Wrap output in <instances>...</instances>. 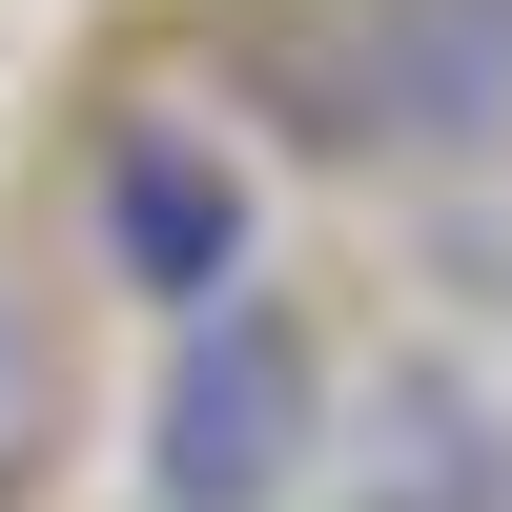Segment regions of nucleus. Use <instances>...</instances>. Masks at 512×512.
I'll use <instances>...</instances> for the list:
<instances>
[{"mask_svg":"<svg viewBox=\"0 0 512 512\" xmlns=\"http://www.w3.org/2000/svg\"><path fill=\"white\" fill-rule=\"evenodd\" d=\"M308 472V328L287 308H205L164 349V410H144V492L164 512H267Z\"/></svg>","mask_w":512,"mask_h":512,"instance_id":"f257e3e1","label":"nucleus"},{"mask_svg":"<svg viewBox=\"0 0 512 512\" xmlns=\"http://www.w3.org/2000/svg\"><path fill=\"white\" fill-rule=\"evenodd\" d=\"M512 123V0H349L328 21V144H492Z\"/></svg>","mask_w":512,"mask_h":512,"instance_id":"f03ea898","label":"nucleus"},{"mask_svg":"<svg viewBox=\"0 0 512 512\" xmlns=\"http://www.w3.org/2000/svg\"><path fill=\"white\" fill-rule=\"evenodd\" d=\"M103 267L144 287V308H246V164L205 144V123H123L103 144Z\"/></svg>","mask_w":512,"mask_h":512,"instance_id":"7ed1b4c3","label":"nucleus"}]
</instances>
